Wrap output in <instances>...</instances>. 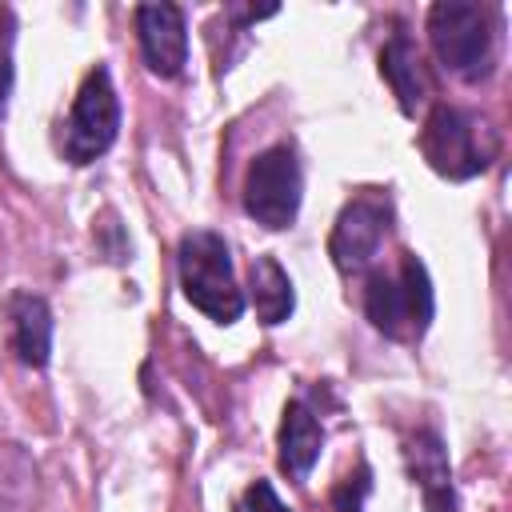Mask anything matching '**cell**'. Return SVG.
I'll return each instance as SVG.
<instances>
[{
  "instance_id": "cell-5",
  "label": "cell",
  "mask_w": 512,
  "mask_h": 512,
  "mask_svg": "<svg viewBox=\"0 0 512 512\" xmlns=\"http://www.w3.org/2000/svg\"><path fill=\"white\" fill-rule=\"evenodd\" d=\"M244 212L268 228V232H280V228H292L296 216H300V200H304V164H300V152L280 140L264 152L252 156L248 172H244Z\"/></svg>"
},
{
  "instance_id": "cell-6",
  "label": "cell",
  "mask_w": 512,
  "mask_h": 512,
  "mask_svg": "<svg viewBox=\"0 0 512 512\" xmlns=\"http://www.w3.org/2000/svg\"><path fill=\"white\" fill-rule=\"evenodd\" d=\"M120 136V96L112 84L108 64H96L72 100V112L60 128V156L76 168L100 160Z\"/></svg>"
},
{
  "instance_id": "cell-17",
  "label": "cell",
  "mask_w": 512,
  "mask_h": 512,
  "mask_svg": "<svg viewBox=\"0 0 512 512\" xmlns=\"http://www.w3.org/2000/svg\"><path fill=\"white\" fill-rule=\"evenodd\" d=\"M236 512H292V508L276 496V488H272L268 480H252V484L236 496Z\"/></svg>"
},
{
  "instance_id": "cell-2",
  "label": "cell",
  "mask_w": 512,
  "mask_h": 512,
  "mask_svg": "<svg viewBox=\"0 0 512 512\" xmlns=\"http://www.w3.org/2000/svg\"><path fill=\"white\" fill-rule=\"evenodd\" d=\"M176 272H180V292L184 300L204 312L216 324H236L248 308L244 288L236 284L232 268V248L220 232L212 228H192L176 244Z\"/></svg>"
},
{
  "instance_id": "cell-14",
  "label": "cell",
  "mask_w": 512,
  "mask_h": 512,
  "mask_svg": "<svg viewBox=\"0 0 512 512\" xmlns=\"http://www.w3.org/2000/svg\"><path fill=\"white\" fill-rule=\"evenodd\" d=\"M36 496V460L20 444H0V512H28Z\"/></svg>"
},
{
  "instance_id": "cell-15",
  "label": "cell",
  "mask_w": 512,
  "mask_h": 512,
  "mask_svg": "<svg viewBox=\"0 0 512 512\" xmlns=\"http://www.w3.org/2000/svg\"><path fill=\"white\" fill-rule=\"evenodd\" d=\"M372 488V468L368 460H360L348 476H340V484L332 488V512H364V496Z\"/></svg>"
},
{
  "instance_id": "cell-9",
  "label": "cell",
  "mask_w": 512,
  "mask_h": 512,
  "mask_svg": "<svg viewBox=\"0 0 512 512\" xmlns=\"http://www.w3.org/2000/svg\"><path fill=\"white\" fill-rule=\"evenodd\" d=\"M404 464H408V476L420 488V500L428 512H456L452 464H448V448L436 428H416L404 440Z\"/></svg>"
},
{
  "instance_id": "cell-10",
  "label": "cell",
  "mask_w": 512,
  "mask_h": 512,
  "mask_svg": "<svg viewBox=\"0 0 512 512\" xmlns=\"http://www.w3.org/2000/svg\"><path fill=\"white\" fill-rule=\"evenodd\" d=\"M276 464L288 480H308V472L316 468L320 452H324V424L320 416L312 412L308 400L292 396L280 412V432H276Z\"/></svg>"
},
{
  "instance_id": "cell-8",
  "label": "cell",
  "mask_w": 512,
  "mask_h": 512,
  "mask_svg": "<svg viewBox=\"0 0 512 512\" xmlns=\"http://www.w3.org/2000/svg\"><path fill=\"white\" fill-rule=\"evenodd\" d=\"M136 40L152 76L176 80L188 64V20L180 4H136Z\"/></svg>"
},
{
  "instance_id": "cell-7",
  "label": "cell",
  "mask_w": 512,
  "mask_h": 512,
  "mask_svg": "<svg viewBox=\"0 0 512 512\" xmlns=\"http://www.w3.org/2000/svg\"><path fill=\"white\" fill-rule=\"evenodd\" d=\"M392 232V200L380 196V192H360L352 196L332 232H328V256L336 264L340 276H360L376 264L384 240Z\"/></svg>"
},
{
  "instance_id": "cell-11",
  "label": "cell",
  "mask_w": 512,
  "mask_h": 512,
  "mask_svg": "<svg viewBox=\"0 0 512 512\" xmlns=\"http://www.w3.org/2000/svg\"><path fill=\"white\" fill-rule=\"evenodd\" d=\"M380 76L392 88V96H396L404 116H416L428 104V96H432L428 68H424V60H420V52H416L408 32H392L384 40V48H380Z\"/></svg>"
},
{
  "instance_id": "cell-4",
  "label": "cell",
  "mask_w": 512,
  "mask_h": 512,
  "mask_svg": "<svg viewBox=\"0 0 512 512\" xmlns=\"http://www.w3.org/2000/svg\"><path fill=\"white\" fill-rule=\"evenodd\" d=\"M428 44L456 80L480 84L496 72V12L472 0H436L428 8Z\"/></svg>"
},
{
  "instance_id": "cell-16",
  "label": "cell",
  "mask_w": 512,
  "mask_h": 512,
  "mask_svg": "<svg viewBox=\"0 0 512 512\" xmlns=\"http://www.w3.org/2000/svg\"><path fill=\"white\" fill-rule=\"evenodd\" d=\"M92 236L100 240V252L112 260V264H124V260H132V240L124 236V228H120V220L108 212V220L104 224H96L92 228Z\"/></svg>"
},
{
  "instance_id": "cell-13",
  "label": "cell",
  "mask_w": 512,
  "mask_h": 512,
  "mask_svg": "<svg viewBox=\"0 0 512 512\" xmlns=\"http://www.w3.org/2000/svg\"><path fill=\"white\" fill-rule=\"evenodd\" d=\"M248 288H252V304H256L260 324L276 328V324H284V320L296 312V288H292V276H288L284 264H280L276 256H268V252L252 256Z\"/></svg>"
},
{
  "instance_id": "cell-12",
  "label": "cell",
  "mask_w": 512,
  "mask_h": 512,
  "mask_svg": "<svg viewBox=\"0 0 512 512\" xmlns=\"http://www.w3.org/2000/svg\"><path fill=\"white\" fill-rule=\"evenodd\" d=\"M4 312H8V328H12L16 360L28 368H48V360H52V308H48V300L20 288L4 300Z\"/></svg>"
},
{
  "instance_id": "cell-18",
  "label": "cell",
  "mask_w": 512,
  "mask_h": 512,
  "mask_svg": "<svg viewBox=\"0 0 512 512\" xmlns=\"http://www.w3.org/2000/svg\"><path fill=\"white\" fill-rule=\"evenodd\" d=\"M12 28H16L12 12L0 8V120L8 112V92H12Z\"/></svg>"
},
{
  "instance_id": "cell-1",
  "label": "cell",
  "mask_w": 512,
  "mask_h": 512,
  "mask_svg": "<svg viewBox=\"0 0 512 512\" xmlns=\"http://www.w3.org/2000/svg\"><path fill=\"white\" fill-rule=\"evenodd\" d=\"M416 144L428 168L444 180H472L488 172L500 156V132L492 128V120L444 100L428 108Z\"/></svg>"
},
{
  "instance_id": "cell-3",
  "label": "cell",
  "mask_w": 512,
  "mask_h": 512,
  "mask_svg": "<svg viewBox=\"0 0 512 512\" xmlns=\"http://www.w3.org/2000/svg\"><path fill=\"white\" fill-rule=\"evenodd\" d=\"M364 316L380 336H388L396 344L424 340V332L436 316V296H432V276L416 252H400L396 272H368Z\"/></svg>"
}]
</instances>
